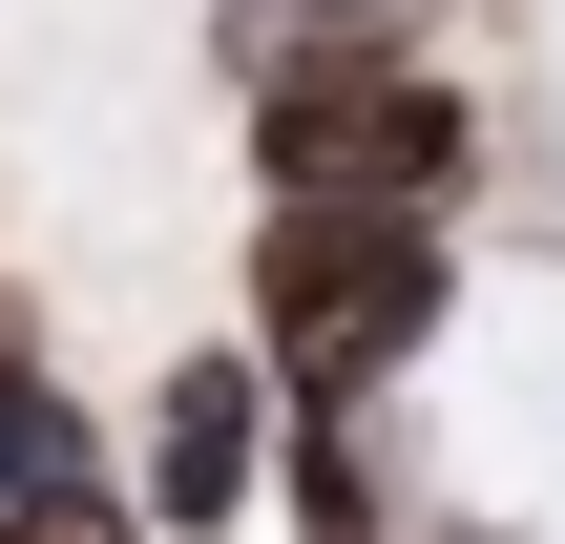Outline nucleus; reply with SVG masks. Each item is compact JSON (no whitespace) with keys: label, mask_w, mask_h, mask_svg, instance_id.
I'll return each mask as SVG.
<instances>
[{"label":"nucleus","mask_w":565,"mask_h":544,"mask_svg":"<svg viewBox=\"0 0 565 544\" xmlns=\"http://www.w3.org/2000/svg\"><path fill=\"white\" fill-rule=\"evenodd\" d=\"M252 189H273V210L461 231V189H482V84H461L419 21H294V42H252Z\"/></svg>","instance_id":"obj_1"},{"label":"nucleus","mask_w":565,"mask_h":544,"mask_svg":"<svg viewBox=\"0 0 565 544\" xmlns=\"http://www.w3.org/2000/svg\"><path fill=\"white\" fill-rule=\"evenodd\" d=\"M231 294H252L273 419H377V398L440 356V314H461V231H398V210H252Z\"/></svg>","instance_id":"obj_2"},{"label":"nucleus","mask_w":565,"mask_h":544,"mask_svg":"<svg viewBox=\"0 0 565 544\" xmlns=\"http://www.w3.org/2000/svg\"><path fill=\"white\" fill-rule=\"evenodd\" d=\"M252 503H273V377L252 335H210L147 377V544H231Z\"/></svg>","instance_id":"obj_3"},{"label":"nucleus","mask_w":565,"mask_h":544,"mask_svg":"<svg viewBox=\"0 0 565 544\" xmlns=\"http://www.w3.org/2000/svg\"><path fill=\"white\" fill-rule=\"evenodd\" d=\"M0 544H147V503H126V482H63V503H21Z\"/></svg>","instance_id":"obj_4"},{"label":"nucleus","mask_w":565,"mask_h":544,"mask_svg":"<svg viewBox=\"0 0 565 544\" xmlns=\"http://www.w3.org/2000/svg\"><path fill=\"white\" fill-rule=\"evenodd\" d=\"M252 42H294V21H440V0H231Z\"/></svg>","instance_id":"obj_5"}]
</instances>
